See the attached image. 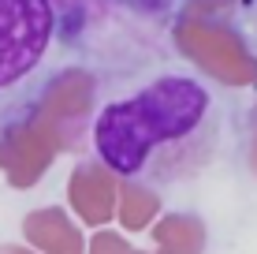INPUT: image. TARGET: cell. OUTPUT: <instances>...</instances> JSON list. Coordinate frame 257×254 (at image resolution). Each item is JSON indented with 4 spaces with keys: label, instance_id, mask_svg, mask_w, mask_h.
<instances>
[{
    "label": "cell",
    "instance_id": "6da1fadb",
    "mask_svg": "<svg viewBox=\"0 0 257 254\" xmlns=\"http://www.w3.org/2000/svg\"><path fill=\"white\" fill-rule=\"evenodd\" d=\"M212 120V94L190 75H164L146 90L104 105L93 124V146L112 172L135 180L157 153L190 142Z\"/></svg>",
    "mask_w": 257,
    "mask_h": 254
},
{
    "label": "cell",
    "instance_id": "7a4b0ae2",
    "mask_svg": "<svg viewBox=\"0 0 257 254\" xmlns=\"http://www.w3.org/2000/svg\"><path fill=\"white\" fill-rule=\"evenodd\" d=\"M52 0H0V90L23 82L52 41Z\"/></svg>",
    "mask_w": 257,
    "mask_h": 254
}]
</instances>
